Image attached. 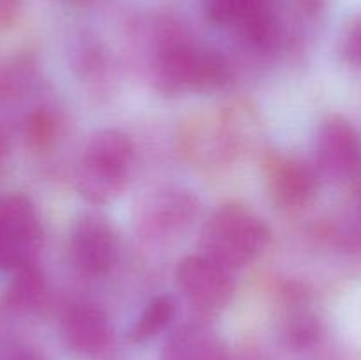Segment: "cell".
Segmentation results:
<instances>
[{"instance_id": "cell-3", "label": "cell", "mask_w": 361, "mask_h": 360, "mask_svg": "<svg viewBox=\"0 0 361 360\" xmlns=\"http://www.w3.org/2000/svg\"><path fill=\"white\" fill-rule=\"evenodd\" d=\"M270 229L254 210L228 203L212 212L201 229L200 247L228 270L243 268L256 261L267 249Z\"/></svg>"}, {"instance_id": "cell-17", "label": "cell", "mask_w": 361, "mask_h": 360, "mask_svg": "<svg viewBox=\"0 0 361 360\" xmlns=\"http://www.w3.org/2000/svg\"><path fill=\"white\" fill-rule=\"evenodd\" d=\"M21 0H0V28L11 25L16 18Z\"/></svg>"}, {"instance_id": "cell-6", "label": "cell", "mask_w": 361, "mask_h": 360, "mask_svg": "<svg viewBox=\"0 0 361 360\" xmlns=\"http://www.w3.org/2000/svg\"><path fill=\"white\" fill-rule=\"evenodd\" d=\"M41 233V219L27 196H4L0 200V270L13 272L35 261Z\"/></svg>"}, {"instance_id": "cell-18", "label": "cell", "mask_w": 361, "mask_h": 360, "mask_svg": "<svg viewBox=\"0 0 361 360\" xmlns=\"http://www.w3.org/2000/svg\"><path fill=\"white\" fill-rule=\"evenodd\" d=\"M9 360H44V356L32 348H18L11 353Z\"/></svg>"}, {"instance_id": "cell-10", "label": "cell", "mask_w": 361, "mask_h": 360, "mask_svg": "<svg viewBox=\"0 0 361 360\" xmlns=\"http://www.w3.org/2000/svg\"><path fill=\"white\" fill-rule=\"evenodd\" d=\"M200 210V203L183 189H162L145 200L137 228L147 239L164 240L183 233Z\"/></svg>"}, {"instance_id": "cell-20", "label": "cell", "mask_w": 361, "mask_h": 360, "mask_svg": "<svg viewBox=\"0 0 361 360\" xmlns=\"http://www.w3.org/2000/svg\"><path fill=\"white\" fill-rule=\"evenodd\" d=\"M4 148H6V140H4V134L0 133V157H2L4 154Z\"/></svg>"}, {"instance_id": "cell-5", "label": "cell", "mask_w": 361, "mask_h": 360, "mask_svg": "<svg viewBox=\"0 0 361 360\" xmlns=\"http://www.w3.org/2000/svg\"><path fill=\"white\" fill-rule=\"evenodd\" d=\"M176 286L183 299L203 316H214L229 306L235 292L233 272L203 253L183 258L176 267Z\"/></svg>"}, {"instance_id": "cell-13", "label": "cell", "mask_w": 361, "mask_h": 360, "mask_svg": "<svg viewBox=\"0 0 361 360\" xmlns=\"http://www.w3.org/2000/svg\"><path fill=\"white\" fill-rule=\"evenodd\" d=\"M6 304L16 313H34L44 304L46 281L37 261H30L11 272Z\"/></svg>"}, {"instance_id": "cell-16", "label": "cell", "mask_w": 361, "mask_h": 360, "mask_svg": "<svg viewBox=\"0 0 361 360\" xmlns=\"http://www.w3.org/2000/svg\"><path fill=\"white\" fill-rule=\"evenodd\" d=\"M341 55L349 66L361 67V13L345 30L344 39H342Z\"/></svg>"}, {"instance_id": "cell-1", "label": "cell", "mask_w": 361, "mask_h": 360, "mask_svg": "<svg viewBox=\"0 0 361 360\" xmlns=\"http://www.w3.org/2000/svg\"><path fill=\"white\" fill-rule=\"evenodd\" d=\"M154 85L161 94H208L231 80V69L221 53L169 32L159 42L152 62Z\"/></svg>"}, {"instance_id": "cell-2", "label": "cell", "mask_w": 361, "mask_h": 360, "mask_svg": "<svg viewBox=\"0 0 361 360\" xmlns=\"http://www.w3.org/2000/svg\"><path fill=\"white\" fill-rule=\"evenodd\" d=\"M134 145L120 129H101L92 134L81 150L76 168V187L90 203H108L120 196L134 172Z\"/></svg>"}, {"instance_id": "cell-11", "label": "cell", "mask_w": 361, "mask_h": 360, "mask_svg": "<svg viewBox=\"0 0 361 360\" xmlns=\"http://www.w3.org/2000/svg\"><path fill=\"white\" fill-rule=\"evenodd\" d=\"M60 335L71 353L95 359L108 352L113 330L108 314L101 307L90 302H73L60 318Z\"/></svg>"}, {"instance_id": "cell-7", "label": "cell", "mask_w": 361, "mask_h": 360, "mask_svg": "<svg viewBox=\"0 0 361 360\" xmlns=\"http://www.w3.org/2000/svg\"><path fill=\"white\" fill-rule=\"evenodd\" d=\"M267 193L275 207L282 210H302L316 200L321 187L317 166L302 157L288 154H271L264 161Z\"/></svg>"}, {"instance_id": "cell-21", "label": "cell", "mask_w": 361, "mask_h": 360, "mask_svg": "<svg viewBox=\"0 0 361 360\" xmlns=\"http://www.w3.org/2000/svg\"><path fill=\"white\" fill-rule=\"evenodd\" d=\"M360 239H361V229H360Z\"/></svg>"}, {"instance_id": "cell-15", "label": "cell", "mask_w": 361, "mask_h": 360, "mask_svg": "<svg viewBox=\"0 0 361 360\" xmlns=\"http://www.w3.org/2000/svg\"><path fill=\"white\" fill-rule=\"evenodd\" d=\"M56 133V120L49 112H37L27 122V138L34 147H46L51 143Z\"/></svg>"}, {"instance_id": "cell-9", "label": "cell", "mask_w": 361, "mask_h": 360, "mask_svg": "<svg viewBox=\"0 0 361 360\" xmlns=\"http://www.w3.org/2000/svg\"><path fill=\"white\" fill-rule=\"evenodd\" d=\"M316 164L321 175L348 180L361 166V136L349 120L338 115L324 119L316 134Z\"/></svg>"}, {"instance_id": "cell-4", "label": "cell", "mask_w": 361, "mask_h": 360, "mask_svg": "<svg viewBox=\"0 0 361 360\" xmlns=\"http://www.w3.org/2000/svg\"><path fill=\"white\" fill-rule=\"evenodd\" d=\"M208 20L233 28L249 48L274 52L281 41V25L274 0H208Z\"/></svg>"}, {"instance_id": "cell-19", "label": "cell", "mask_w": 361, "mask_h": 360, "mask_svg": "<svg viewBox=\"0 0 361 360\" xmlns=\"http://www.w3.org/2000/svg\"><path fill=\"white\" fill-rule=\"evenodd\" d=\"M298 2L307 13H319L324 4H326V0H298Z\"/></svg>"}, {"instance_id": "cell-14", "label": "cell", "mask_w": 361, "mask_h": 360, "mask_svg": "<svg viewBox=\"0 0 361 360\" xmlns=\"http://www.w3.org/2000/svg\"><path fill=\"white\" fill-rule=\"evenodd\" d=\"M176 314V300L173 295L162 293L154 296L150 302L145 306L140 316L133 323L129 330V341L141 344L148 342L150 339L157 337L159 334L166 330L173 323Z\"/></svg>"}, {"instance_id": "cell-8", "label": "cell", "mask_w": 361, "mask_h": 360, "mask_svg": "<svg viewBox=\"0 0 361 360\" xmlns=\"http://www.w3.org/2000/svg\"><path fill=\"white\" fill-rule=\"evenodd\" d=\"M69 256L80 274H108L118 260V236L108 219L99 214L80 215L71 228Z\"/></svg>"}, {"instance_id": "cell-12", "label": "cell", "mask_w": 361, "mask_h": 360, "mask_svg": "<svg viewBox=\"0 0 361 360\" xmlns=\"http://www.w3.org/2000/svg\"><path fill=\"white\" fill-rule=\"evenodd\" d=\"M162 360H228V355L215 332L201 323H189L168 339Z\"/></svg>"}]
</instances>
